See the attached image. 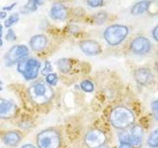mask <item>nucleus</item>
<instances>
[{"instance_id":"obj_1","label":"nucleus","mask_w":158,"mask_h":148,"mask_svg":"<svg viewBox=\"0 0 158 148\" xmlns=\"http://www.w3.org/2000/svg\"><path fill=\"white\" fill-rule=\"evenodd\" d=\"M112 125L118 130H126L135 122V115L126 107H117L110 115Z\"/></svg>"},{"instance_id":"obj_2","label":"nucleus","mask_w":158,"mask_h":148,"mask_svg":"<svg viewBox=\"0 0 158 148\" xmlns=\"http://www.w3.org/2000/svg\"><path fill=\"white\" fill-rule=\"evenodd\" d=\"M28 93L31 100L39 105H44L48 103L53 97L52 89L44 82H36L32 84L29 87Z\"/></svg>"},{"instance_id":"obj_3","label":"nucleus","mask_w":158,"mask_h":148,"mask_svg":"<svg viewBox=\"0 0 158 148\" xmlns=\"http://www.w3.org/2000/svg\"><path fill=\"white\" fill-rule=\"evenodd\" d=\"M42 63L37 58L34 57H25L17 64V70L22 74L24 79L31 81L36 79L40 73Z\"/></svg>"},{"instance_id":"obj_4","label":"nucleus","mask_w":158,"mask_h":148,"mask_svg":"<svg viewBox=\"0 0 158 148\" xmlns=\"http://www.w3.org/2000/svg\"><path fill=\"white\" fill-rule=\"evenodd\" d=\"M36 142L38 148H60L61 137L57 130L48 128L39 133Z\"/></svg>"},{"instance_id":"obj_5","label":"nucleus","mask_w":158,"mask_h":148,"mask_svg":"<svg viewBox=\"0 0 158 148\" xmlns=\"http://www.w3.org/2000/svg\"><path fill=\"white\" fill-rule=\"evenodd\" d=\"M128 34V28L123 25H112L109 26L104 32V38L106 42L111 46H118Z\"/></svg>"},{"instance_id":"obj_6","label":"nucleus","mask_w":158,"mask_h":148,"mask_svg":"<svg viewBox=\"0 0 158 148\" xmlns=\"http://www.w3.org/2000/svg\"><path fill=\"white\" fill-rule=\"evenodd\" d=\"M29 56V47L25 44H16L13 46L6 52L4 56V64L7 67L18 64L19 61Z\"/></svg>"},{"instance_id":"obj_7","label":"nucleus","mask_w":158,"mask_h":148,"mask_svg":"<svg viewBox=\"0 0 158 148\" xmlns=\"http://www.w3.org/2000/svg\"><path fill=\"white\" fill-rule=\"evenodd\" d=\"M107 137L105 133L99 130H93L86 133L84 141L89 148H98L106 143Z\"/></svg>"},{"instance_id":"obj_8","label":"nucleus","mask_w":158,"mask_h":148,"mask_svg":"<svg viewBox=\"0 0 158 148\" xmlns=\"http://www.w3.org/2000/svg\"><path fill=\"white\" fill-rule=\"evenodd\" d=\"M18 108L13 101L0 98V118L9 120L16 116Z\"/></svg>"},{"instance_id":"obj_9","label":"nucleus","mask_w":158,"mask_h":148,"mask_svg":"<svg viewBox=\"0 0 158 148\" xmlns=\"http://www.w3.org/2000/svg\"><path fill=\"white\" fill-rule=\"evenodd\" d=\"M151 43L144 37H137L131 43V51L135 54H144L150 51Z\"/></svg>"},{"instance_id":"obj_10","label":"nucleus","mask_w":158,"mask_h":148,"mask_svg":"<svg viewBox=\"0 0 158 148\" xmlns=\"http://www.w3.org/2000/svg\"><path fill=\"white\" fill-rule=\"evenodd\" d=\"M81 51L87 56H97L101 52V46L93 39H85L79 43Z\"/></svg>"},{"instance_id":"obj_11","label":"nucleus","mask_w":158,"mask_h":148,"mask_svg":"<svg viewBox=\"0 0 158 148\" xmlns=\"http://www.w3.org/2000/svg\"><path fill=\"white\" fill-rule=\"evenodd\" d=\"M49 16L54 21H64L67 18V9L62 3L56 2L49 10Z\"/></svg>"},{"instance_id":"obj_12","label":"nucleus","mask_w":158,"mask_h":148,"mask_svg":"<svg viewBox=\"0 0 158 148\" xmlns=\"http://www.w3.org/2000/svg\"><path fill=\"white\" fill-rule=\"evenodd\" d=\"M48 38L42 34L35 35L30 39V47L33 49L34 51L40 52L43 51L44 48L48 46Z\"/></svg>"},{"instance_id":"obj_13","label":"nucleus","mask_w":158,"mask_h":148,"mask_svg":"<svg viewBox=\"0 0 158 148\" xmlns=\"http://www.w3.org/2000/svg\"><path fill=\"white\" fill-rule=\"evenodd\" d=\"M135 78L137 83L143 86L149 85L153 81V75L148 68H138L135 72Z\"/></svg>"},{"instance_id":"obj_14","label":"nucleus","mask_w":158,"mask_h":148,"mask_svg":"<svg viewBox=\"0 0 158 148\" xmlns=\"http://www.w3.org/2000/svg\"><path fill=\"white\" fill-rule=\"evenodd\" d=\"M22 139L20 132L17 130H11L5 132L2 135V141L5 145L9 147H16Z\"/></svg>"},{"instance_id":"obj_15","label":"nucleus","mask_w":158,"mask_h":148,"mask_svg":"<svg viewBox=\"0 0 158 148\" xmlns=\"http://www.w3.org/2000/svg\"><path fill=\"white\" fill-rule=\"evenodd\" d=\"M130 137H131L132 146H135V147L140 146L142 142V138H143L142 128L139 125H133L130 131Z\"/></svg>"},{"instance_id":"obj_16","label":"nucleus","mask_w":158,"mask_h":148,"mask_svg":"<svg viewBox=\"0 0 158 148\" xmlns=\"http://www.w3.org/2000/svg\"><path fill=\"white\" fill-rule=\"evenodd\" d=\"M150 4H151V1H149V0H141V1L137 2L133 5L132 8L131 9V13L132 15H135V16L143 14L149 9Z\"/></svg>"},{"instance_id":"obj_17","label":"nucleus","mask_w":158,"mask_h":148,"mask_svg":"<svg viewBox=\"0 0 158 148\" xmlns=\"http://www.w3.org/2000/svg\"><path fill=\"white\" fill-rule=\"evenodd\" d=\"M42 4V1L40 0H28V2L23 6L21 9L22 14H29L31 12L37 11V9L39 8L40 5Z\"/></svg>"},{"instance_id":"obj_18","label":"nucleus","mask_w":158,"mask_h":148,"mask_svg":"<svg viewBox=\"0 0 158 148\" xmlns=\"http://www.w3.org/2000/svg\"><path fill=\"white\" fill-rule=\"evenodd\" d=\"M118 140H120V147L118 148H131L132 144L130 137V132L123 131L118 134Z\"/></svg>"},{"instance_id":"obj_19","label":"nucleus","mask_w":158,"mask_h":148,"mask_svg":"<svg viewBox=\"0 0 158 148\" xmlns=\"http://www.w3.org/2000/svg\"><path fill=\"white\" fill-rule=\"evenodd\" d=\"M57 67L62 73H67L71 69V61L68 58H61L57 61Z\"/></svg>"},{"instance_id":"obj_20","label":"nucleus","mask_w":158,"mask_h":148,"mask_svg":"<svg viewBox=\"0 0 158 148\" xmlns=\"http://www.w3.org/2000/svg\"><path fill=\"white\" fill-rule=\"evenodd\" d=\"M148 145L150 147H154V148H158V130H153L149 137H148V140H147Z\"/></svg>"},{"instance_id":"obj_21","label":"nucleus","mask_w":158,"mask_h":148,"mask_svg":"<svg viewBox=\"0 0 158 148\" xmlns=\"http://www.w3.org/2000/svg\"><path fill=\"white\" fill-rule=\"evenodd\" d=\"M20 19V15L19 13H13L11 14L10 16L5 20V23H4V26L6 28H10L11 26H13L14 24H16Z\"/></svg>"},{"instance_id":"obj_22","label":"nucleus","mask_w":158,"mask_h":148,"mask_svg":"<svg viewBox=\"0 0 158 148\" xmlns=\"http://www.w3.org/2000/svg\"><path fill=\"white\" fill-rule=\"evenodd\" d=\"M81 89L86 93H92L94 91V84L90 80H84L80 84Z\"/></svg>"},{"instance_id":"obj_23","label":"nucleus","mask_w":158,"mask_h":148,"mask_svg":"<svg viewBox=\"0 0 158 148\" xmlns=\"http://www.w3.org/2000/svg\"><path fill=\"white\" fill-rule=\"evenodd\" d=\"M46 81L48 86H56L58 82V76L56 73H49L46 76Z\"/></svg>"},{"instance_id":"obj_24","label":"nucleus","mask_w":158,"mask_h":148,"mask_svg":"<svg viewBox=\"0 0 158 148\" xmlns=\"http://www.w3.org/2000/svg\"><path fill=\"white\" fill-rule=\"evenodd\" d=\"M49 73H52V65L48 60H46L44 64V68L42 69V74L44 76H47Z\"/></svg>"},{"instance_id":"obj_25","label":"nucleus","mask_w":158,"mask_h":148,"mask_svg":"<svg viewBox=\"0 0 158 148\" xmlns=\"http://www.w3.org/2000/svg\"><path fill=\"white\" fill-rule=\"evenodd\" d=\"M107 17L108 16H107L106 12H99L95 16V22H96V24H99V25L104 24L106 20H107Z\"/></svg>"},{"instance_id":"obj_26","label":"nucleus","mask_w":158,"mask_h":148,"mask_svg":"<svg viewBox=\"0 0 158 148\" xmlns=\"http://www.w3.org/2000/svg\"><path fill=\"white\" fill-rule=\"evenodd\" d=\"M6 39L8 42H15L17 39V36H16V34H15L13 29L9 28V30L7 31V34H6Z\"/></svg>"},{"instance_id":"obj_27","label":"nucleus","mask_w":158,"mask_h":148,"mask_svg":"<svg viewBox=\"0 0 158 148\" xmlns=\"http://www.w3.org/2000/svg\"><path fill=\"white\" fill-rule=\"evenodd\" d=\"M104 3V0H87V4L92 8L101 7Z\"/></svg>"},{"instance_id":"obj_28","label":"nucleus","mask_w":158,"mask_h":148,"mask_svg":"<svg viewBox=\"0 0 158 148\" xmlns=\"http://www.w3.org/2000/svg\"><path fill=\"white\" fill-rule=\"evenodd\" d=\"M151 110L153 113V116H154V118L158 121V100L154 101L151 104Z\"/></svg>"},{"instance_id":"obj_29","label":"nucleus","mask_w":158,"mask_h":148,"mask_svg":"<svg viewBox=\"0 0 158 148\" xmlns=\"http://www.w3.org/2000/svg\"><path fill=\"white\" fill-rule=\"evenodd\" d=\"M16 5H17V2H14V3H12V4L8 5V6H5V7H3V11H5V12L11 11L12 9L15 8V6H16Z\"/></svg>"},{"instance_id":"obj_30","label":"nucleus","mask_w":158,"mask_h":148,"mask_svg":"<svg viewBox=\"0 0 158 148\" xmlns=\"http://www.w3.org/2000/svg\"><path fill=\"white\" fill-rule=\"evenodd\" d=\"M152 36H153V39H155V41L158 42V25L157 26L153 29V31H152Z\"/></svg>"},{"instance_id":"obj_31","label":"nucleus","mask_w":158,"mask_h":148,"mask_svg":"<svg viewBox=\"0 0 158 148\" xmlns=\"http://www.w3.org/2000/svg\"><path fill=\"white\" fill-rule=\"evenodd\" d=\"M2 35H3V26L0 23V47L3 46V41H2Z\"/></svg>"},{"instance_id":"obj_32","label":"nucleus","mask_w":158,"mask_h":148,"mask_svg":"<svg viewBox=\"0 0 158 148\" xmlns=\"http://www.w3.org/2000/svg\"><path fill=\"white\" fill-rule=\"evenodd\" d=\"M6 17H7V12L0 11V19H5Z\"/></svg>"},{"instance_id":"obj_33","label":"nucleus","mask_w":158,"mask_h":148,"mask_svg":"<svg viewBox=\"0 0 158 148\" xmlns=\"http://www.w3.org/2000/svg\"><path fill=\"white\" fill-rule=\"evenodd\" d=\"M21 148H37V147L35 145H33V144H25Z\"/></svg>"},{"instance_id":"obj_34","label":"nucleus","mask_w":158,"mask_h":148,"mask_svg":"<svg viewBox=\"0 0 158 148\" xmlns=\"http://www.w3.org/2000/svg\"><path fill=\"white\" fill-rule=\"evenodd\" d=\"M1 90H2V82L0 81V91H1Z\"/></svg>"},{"instance_id":"obj_35","label":"nucleus","mask_w":158,"mask_h":148,"mask_svg":"<svg viewBox=\"0 0 158 148\" xmlns=\"http://www.w3.org/2000/svg\"><path fill=\"white\" fill-rule=\"evenodd\" d=\"M156 70H157V72H158V61H157V63H156Z\"/></svg>"},{"instance_id":"obj_36","label":"nucleus","mask_w":158,"mask_h":148,"mask_svg":"<svg viewBox=\"0 0 158 148\" xmlns=\"http://www.w3.org/2000/svg\"><path fill=\"white\" fill-rule=\"evenodd\" d=\"M98 148H109V147H107V146H104V145H103V146H101V147H98Z\"/></svg>"},{"instance_id":"obj_37","label":"nucleus","mask_w":158,"mask_h":148,"mask_svg":"<svg viewBox=\"0 0 158 148\" xmlns=\"http://www.w3.org/2000/svg\"><path fill=\"white\" fill-rule=\"evenodd\" d=\"M40 1H42V0H40Z\"/></svg>"}]
</instances>
